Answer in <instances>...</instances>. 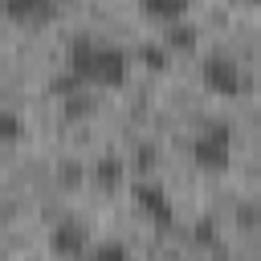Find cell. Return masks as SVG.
Returning a JSON list of instances; mask_svg holds the SVG:
<instances>
[{
    "label": "cell",
    "mask_w": 261,
    "mask_h": 261,
    "mask_svg": "<svg viewBox=\"0 0 261 261\" xmlns=\"http://www.w3.org/2000/svg\"><path fill=\"white\" fill-rule=\"evenodd\" d=\"M86 86H122L130 73V57L118 45L94 41V37H73L69 41V65Z\"/></svg>",
    "instance_id": "obj_1"
},
{
    "label": "cell",
    "mask_w": 261,
    "mask_h": 261,
    "mask_svg": "<svg viewBox=\"0 0 261 261\" xmlns=\"http://www.w3.org/2000/svg\"><path fill=\"white\" fill-rule=\"evenodd\" d=\"M228 159H232V130L224 122H208L192 139V163L200 171H224Z\"/></svg>",
    "instance_id": "obj_2"
},
{
    "label": "cell",
    "mask_w": 261,
    "mask_h": 261,
    "mask_svg": "<svg viewBox=\"0 0 261 261\" xmlns=\"http://www.w3.org/2000/svg\"><path fill=\"white\" fill-rule=\"evenodd\" d=\"M200 77H204V86H208L212 94H224V98L241 94V86H245L241 65H237L228 53H208L204 65H200Z\"/></svg>",
    "instance_id": "obj_3"
},
{
    "label": "cell",
    "mask_w": 261,
    "mask_h": 261,
    "mask_svg": "<svg viewBox=\"0 0 261 261\" xmlns=\"http://www.w3.org/2000/svg\"><path fill=\"white\" fill-rule=\"evenodd\" d=\"M130 196H135V204H139V212L147 220H155V224H167L171 220V200H167V192L159 184L139 179V184H130Z\"/></svg>",
    "instance_id": "obj_4"
},
{
    "label": "cell",
    "mask_w": 261,
    "mask_h": 261,
    "mask_svg": "<svg viewBox=\"0 0 261 261\" xmlns=\"http://www.w3.org/2000/svg\"><path fill=\"white\" fill-rule=\"evenodd\" d=\"M49 249L57 257H82L86 253V228L82 220H57L49 232Z\"/></svg>",
    "instance_id": "obj_5"
},
{
    "label": "cell",
    "mask_w": 261,
    "mask_h": 261,
    "mask_svg": "<svg viewBox=\"0 0 261 261\" xmlns=\"http://www.w3.org/2000/svg\"><path fill=\"white\" fill-rule=\"evenodd\" d=\"M4 16L16 24H45L57 12V0H0Z\"/></svg>",
    "instance_id": "obj_6"
},
{
    "label": "cell",
    "mask_w": 261,
    "mask_h": 261,
    "mask_svg": "<svg viewBox=\"0 0 261 261\" xmlns=\"http://www.w3.org/2000/svg\"><path fill=\"white\" fill-rule=\"evenodd\" d=\"M90 175H94L98 188H118V184L126 179V163H122L118 155H102V159L90 167Z\"/></svg>",
    "instance_id": "obj_7"
},
{
    "label": "cell",
    "mask_w": 261,
    "mask_h": 261,
    "mask_svg": "<svg viewBox=\"0 0 261 261\" xmlns=\"http://www.w3.org/2000/svg\"><path fill=\"white\" fill-rule=\"evenodd\" d=\"M139 4H143L147 16H155V20H163V24H175V20L192 8V0H139Z\"/></svg>",
    "instance_id": "obj_8"
},
{
    "label": "cell",
    "mask_w": 261,
    "mask_h": 261,
    "mask_svg": "<svg viewBox=\"0 0 261 261\" xmlns=\"http://www.w3.org/2000/svg\"><path fill=\"white\" fill-rule=\"evenodd\" d=\"M139 61H143L151 73H163V69H167V61H171V49H167V45H159V41H147V45H139Z\"/></svg>",
    "instance_id": "obj_9"
},
{
    "label": "cell",
    "mask_w": 261,
    "mask_h": 261,
    "mask_svg": "<svg viewBox=\"0 0 261 261\" xmlns=\"http://www.w3.org/2000/svg\"><path fill=\"white\" fill-rule=\"evenodd\" d=\"M86 261H126V249H122L118 241H106V245L90 249V253H86Z\"/></svg>",
    "instance_id": "obj_10"
},
{
    "label": "cell",
    "mask_w": 261,
    "mask_h": 261,
    "mask_svg": "<svg viewBox=\"0 0 261 261\" xmlns=\"http://www.w3.org/2000/svg\"><path fill=\"white\" fill-rule=\"evenodd\" d=\"M20 130H24V126H20V118H16L12 110H0V143H16V139H20Z\"/></svg>",
    "instance_id": "obj_11"
},
{
    "label": "cell",
    "mask_w": 261,
    "mask_h": 261,
    "mask_svg": "<svg viewBox=\"0 0 261 261\" xmlns=\"http://www.w3.org/2000/svg\"><path fill=\"white\" fill-rule=\"evenodd\" d=\"M171 45H179V49H188V45H196V29H188V24H171V37H167Z\"/></svg>",
    "instance_id": "obj_12"
},
{
    "label": "cell",
    "mask_w": 261,
    "mask_h": 261,
    "mask_svg": "<svg viewBox=\"0 0 261 261\" xmlns=\"http://www.w3.org/2000/svg\"><path fill=\"white\" fill-rule=\"evenodd\" d=\"M253 4H257V12H261V0H253Z\"/></svg>",
    "instance_id": "obj_13"
}]
</instances>
